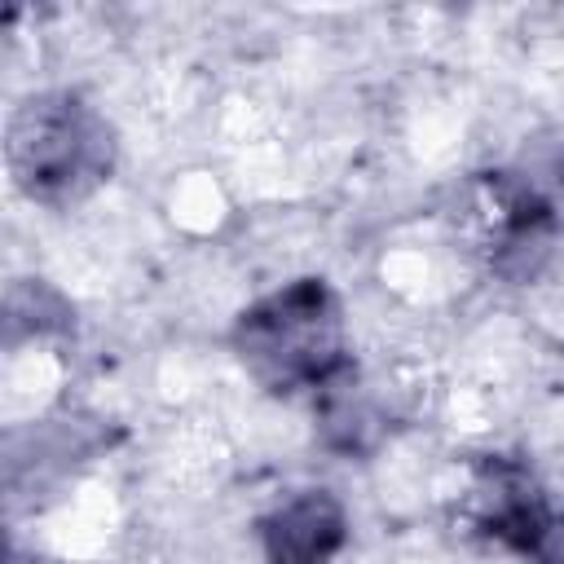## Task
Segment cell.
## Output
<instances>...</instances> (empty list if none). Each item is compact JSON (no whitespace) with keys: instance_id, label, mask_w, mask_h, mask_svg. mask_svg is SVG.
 Returning <instances> with one entry per match:
<instances>
[{"instance_id":"obj_3","label":"cell","mask_w":564,"mask_h":564,"mask_svg":"<svg viewBox=\"0 0 564 564\" xmlns=\"http://www.w3.org/2000/svg\"><path fill=\"white\" fill-rule=\"evenodd\" d=\"M260 542L269 564H326L344 546V507L326 489H304L260 524Z\"/></svg>"},{"instance_id":"obj_1","label":"cell","mask_w":564,"mask_h":564,"mask_svg":"<svg viewBox=\"0 0 564 564\" xmlns=\"http://www.w3.org/2000/svg\"><path fill=\"white\" fill-rule=\"evenodd\" d=\"M234 348L242 366L273 392L330 388L344 370L339 295L322 278L286 282L238 317Z\"/></svg>"},{"instance_id":"obj_4","label":"cell","mask_w":564,"mask_h":564,"mask_svg":"<svg viewBox=\"0 0 564 564\" xmlns=\"http://www.w3.org/2000/svg\"><path fill=\"white\" fill-rule=\"evenodd\" d=\"M529 564H564V507L551 502V511L542 516V524L533 529V538L520 551Z\"/></svg>"},{"instance_id":"obj_2","label":"cell","mask_w":564,"mask_h":564,"mask_svg":"<svg viewBox=\"0 0 564 564\" xmlns=\"http://www.w3.org/2000/svg\"><path fill=\"white\" fill-rule=\"evenodd\" d=\"M9 172L35 203H75L93 194L115 163L110 123L75 93H44L9 119Z\"/></svg>"}]
</instances>
